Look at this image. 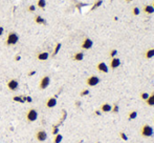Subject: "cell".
Here are the masks:
<instances>
[{"mask_svg": "<svg viewBox=\"0 0 154 143\" xmlns=\"http://www.w3.org/2000/svg\"><path fill=\"white\" fill-rule=\"evenodd\" d=\"M93 45V41L90 38H85L82 42V49L83 50H90Z\"/></svg>", "mask_w": 154, "mask_h": 143, "instance_id": "obj_8", "label": "cell"}, {"mask_svg": "<svg viewBox=\"0 0 154 143\" xmlns=\"http://www.w3.org/2000/svg\"><path fill=\"white\" fill-rule=\"evenodd\" d=\"M25 97H19V96H15L13 97V100L16 101V102H20V103H24L25 100H24Z\"/></svg>", "mask_w": 154, "mask_h": 143, "instance_id": "obj_22", "label": "cell"}, {"mask_svg": "<svg viewBox=\"0 0 154 143\" xmlns=\"http://www.w3.org/2000/svg\"><path fill=\"white\" fill-rule=\"evenodd\" d=\"M109 55H110V57H111V58H114L117 55V51L116 50H111V51H110V54Z\"/></svg>", "mask_w": 154, "mask_h": 143, "instance_id": "obj_29", "label": "cell"}, {"mask_svg": "<svg viewBox=\"0 0 154 143\" xmlns=\"http://www.w3.org/2000/svg\"><path fill=\"white\" fill-rule=\"evenodd\" d=\"M20 59H21V57H20V56H18V55L15 57V60H16V61H19V60H20Z\"/></svg>", "mask_w": 154, "mask_h": 143, "instance_id": "obj_37", "label": "cell"}, {"mask_svg": "<svg viewBox=\"0 0 154 143\" xmlns=\"http://www.w3.org/2000/svg\"><path fill=\"white\" fill-rule=\"evenodd\" d=\"M146 103H147L149 106H154V92L152 95H150L149 98L146 100Z\"/></svg>", "mask_w": 154, "mask_h": 143, "instance_id": "obj_17", "label": "cell"}, {"mask_svg": "<svg viewBox=\"0 0 154 143\" xmlns=\"http://www.w3.org/2000/svg\"><path fill=\"white\" fill-rule=\"evenodd\" d=\"M83 58H84V54L82 52H79V53H76L73 55V60L74 61H82Z\"/></svg>", "mask_w": 154, "mask_h": 143, "instance_id": "obj_15", "label": "cell"}, {"mask_svg": "<svg viewBox=\"0 0 154 143\" xmlns=\"http://www.w3.org/2000/svg\"><path fill=\"white\" fill-rule=\"evenodd\" d=\"M153 128H152V126H150L148 124H146L143 126V128H141L140 130V134L143 135L144 137H151L153 136Z\"/></svg>", "mask_w": 154, "mask_h": 143, "instance_id": "obj_3", "label": "cell"}, {"mask_svg": "<svg viewBox=\"0 0 154 143\" xmlns=\"http://www.w3.org/2000/svg\"><path fill=\"white\" fill-rule=\"evenodd\" d=\"M19 41V36L17 33H15V32H11L9 33L6 37V40H5V44L6 45H15L16 43Z\"/></svg>", "mask_w": 154, "mask_h": 143, "instance_id": "obj_1", "label": "cell"}, {"mask_svg": "<svg viewBox=\"0 0 154 143\" xmlns=\"http://www.w3.org/2000/svg\"><path fill=\"white\" fill-rule=\"evenodd\" d=\"M57 105V98L56 97H50L47 99L46 101V107L47 108H53Z\"/></svg>", "mask_w": 154, "mask_h": 143, "instance_id": "obj_9", "label": "cell"}, {"mask_svg": "<svg viewBox=\"0 0 154 143\" xmlns=\"http://www.w3.org/2000/svg\"><path fill=\"white\" fill-rule=\"evenodd\" d=\"M97 70L98 72H102V73H108V66L105 62H100L97 65Z\"/></svg>", "mask_w": 154, "mask_h": 143, "instance_id": "obj_11", "label": "cell"}, {"mask_svg": "<svg viewBox=\"0 0 154 143\" xmlns=\"http://www.w3.org/2000/svg\"><path fill=\"white\" fill-rule=\"evenodd\" d=\"M120 137L123 139L124 141H128V136L126 135V133H124V132H121L120 133Z\"/></svg>", "mask_w": 154, "mask_h": 143, "instance_id": "obj_25", "label": "cell"}, {"mask_svg": "<svg viewBox=\"0 0 154 143\" xmlns=\"http://www.w3.org/2000/svg\"><path fill=\"white\" fill-rule=\"evenodd\" d=\"M121 65V60L118 58L116 57H114V58H111V61H110V67L111 69H117L118 66Z\"/></svg>", "mask_w": 154, "mask_h": 143, "instance_id": "obj_10", "label": "cell"}, {"mask_svg": "<svg viewBox=\"0 0 154 143\" xmlns=\"http://www.w3.org/2000/svg\"><path fill=\"white\" fill-rule=\"evenodd\" d=\"M94 114H96L97 115V116H101V110H96V112H94Z\"/></svg>", "mask_w": 154, "mask_h": 143, "instance_id": "obj_36", "label": "cell"}, {"mask_svg": "<svg viewBox=\"0 0 154 143\" xmlns=\"http://www.w3.org/2000/svg\"><path fill=\"white\" fill-rule=\"evenodd\" d=\"M48 57H49V54L47 52H42V53H39L37 55V59L40 61H45L48 59Z\"/></svg>", "mask_w": 154, "mask_h": 143, "instance_id": "obj_12", "label": "cell"}, {"mask_svg": "<svg viewBox=\"0 0 154 143\" xmlns=\"http://www.w3.org/2000/svg\"><path fill=\"white\" fill-rule=\"evenodd\" d=\"M132 12H133V15H134V16H139V15H140V9H139V7H136V6L134 7Z\"/></svg>", "mask_w": 154, "mask_h": 143, "instance_id": "obj_28", "label": "cell"}, {"mask_svg": "<svg viewBox=\"0 0 154 143\" xmlns=\"http://www.w3.org/2000/svg\"><path fill=\"white\" fill-rule=\"evenodd\" d=\"M149 96H150V95H149L148 93H141V94H140V98L143 99V100H145V101L149 98Z\"/></svg>", "mask_w": 154, "mask_h": 143, "instance_id": "obj_27", "label": "cell"}, {"mask_svg": "<svg viewBox=\"0 0 154 143\" xmlns=\"http://www.w3.org/2000/svg\"><path fill=\"white\" fill-rule=\"evenodd\" d=\"M126 1H128V2H129V1H132V0H126Z\"/></svg>", "mask_w": 154, "mask_h": 143, "instance_id": "obj_39", "label": "cell"}, {"mask_svg": "<svg viewBox=\"0 0 154 143\" xmlns=\"http://www.w3.org/2000/svg\"><path fill=\"white\" fill-rule=\"evenodd\" d=\"M27 10H28V12H35V10H36V6H35V4H30L28 7H27Z\"/></svg>", "mask_w": 154, "mask_h": 143, "instance_id": "obj_32", "label": "cell"}, {"mask_svg": "<svg viewBox=\"0 0 154 143\" xmlns=\"http://www.w3.org/2000/svg\"><path fill=\"white\" fill-rule=\"evenodd\" d=\"M18 87H19V83L16 79H11V80L7 81V89H9L10 90H12V92L17 90Z\"/></svg>", "mask_w": 154, "mask_h": 143, "instance_id": "obj_6", "label": "cell"}, {"mask_svg": "<svg viewBox=\"0 0 154 143\" xmlns=\"http://www.w3.org/2000/svg\"><path fill=\"white\" fill-rule=\"evenodd\" d=\"M35 74H36V71H30L29 73H28V76H29V77H31V76H34Z\"/></svg>", "mask_w": 154, "mask_h": 143, "instance_id": "obj_34", "label": "cell"}, {"mask_svg": "<svg viewBox=\"0 0 154 143\" xmlns=\"http://www.w3.org/2000/svg\"><path fill=\"white\" fill-rule=\"evenodd\" d=\"M38 118V112L35 108H29L26 113V121L27 122H34Z\"/></svg>", "mask_w": 154, "mask_h": 143, "instance_id": "obj_2", "label": "cell"}, {"mask_svg": "<svg viewBox=\"0 0 154 143\" xmlns=\"http://www.w3.org/2000/svg\"><path fill=\"white\" fill-rule=\"evenodd\" d=\"M62 139H63V136L60 134H57L56 136H55V139H54V142L55 143H60L62 141Z\"/></svg>", "mask_w": 154, "mask_h": 143, "instance_id": "obj_23", "label": "cell"}, {"mask_svg": "<svg viewBox=\"0 0 154 143\" xmlns=\"http://www.w3.org/2000/svg\"><path fill=\"white\" fill-rule=\"evenodd\" d=\"M61 46H62V44H61V43H57V44H56V46H55V50H54L53 56H56V55L59 53V51H60Z\"/></svg>", "mask_w": 154, "mask_h": 143, "instance_id": "obj_21", "label": "cell"}, {"mask_svg": "<svg viewBox=\"0 0 154 143\" xmlns=\"http://www.w3.org/2000/svg\"><path fill=\"white\" fill-rule=\"evenodd\" d=\"M111 109H112V106L108 104V103H104V104H102V106H101V110L103 113H109V112H111Z\"/></svg>", "mask_w": 154, "mask_h": 143, "instance_id": "obj_13", "label": "cell"}, {"mask_svg": "<svg viewBox=\"0 0 154 143\" xmlns=\"http://www.w3.org/2000/svg\"><path fill=\"white\" fill-rule=\"evenodd\" d=\"M24 100H25V102H28V103H30L31 101H33V99H31V97H29V96H26V97L24 98Z\"/></svg>", "mask_w": 154, "mask_h": 143, "instance_id": "obj_33", "label": "cell"}, {"mask_svg": "<svg viewBox=\"0 0 154 143\" xmlns=\"http://www.w3.org/2000/svg\"><path fill=\"white\" fill-rule=\"evenodd\" d=\"M137 117V112H135V110H133V112H131L129 114V117H128V119L129 120H134Z\"/></svg>", "mask_w": 154, "mask_h": 143, "instance_id": "obj_24", "label": "cell"}, {"mask_svg": "<svg viewBox=\"0 0 154 143\" xmlns=\"http://www.w3.org/2000/svg\"><path fill=\"white\" fill-rule=\"evenodd\" d=\"M49 83H50V78L48 76H44V77H42L41 78V80H40V83H39V89H45L48 87L49 85Z\"/></svg>", "mask_w": 154, "mask_h": 143, "instance_id": "obj_4", "label": "cell"}, {"mask_svg": "<svg viewBox=\"0 0 154 143\" xmlns=\"http://www.w3.org/2000/svg\"><path fill=\"white\" fill-rule=\"evenodd\" d=\"M3 32H4V30H3V26H0V37H1V36H2Z\"/></svg>", "mask_w": 154, "mask_h": 143, "instance_id": "obj_35", "label": "cell"}, {"mask_svg": "<svg viewBox=\"0 0 154 143\" xmlns=\"http://www.w3.org/2000/svg\"><path fill=\"white\" fill-rule=\"evenodd\" d=\"M152 6H153V7H154V2H153V5H152Z\"/></svg>", "mask_w": 154, "mask_h": 143, "instance_id": "obj_40", "label": "cell"}, {"mask_svg": "<svg viewBox=\"0 0 154 143\" xmlns=\"http://www.w3.org/2000/svg\"><path fill=\"white\" fill-rule=\"evenodd\" d=\"M86 83H87V85H89V86H96L100 83V78L98 76H90L87 80H86Z\"/></svg>", "mask_w": 154, "mask_h": 143, "instance_id": "obj_7", "label": "cell"}, {"mask_svg": "<svg viewBox=\"0 0 154 143\" xmlns=\"http://www.w3.org/2000/svg\"><path fill=\"white\" fill-rule=\"evenodd\" d=\"M37 6L40 7V9H45L46 1H45V0H38V1H37Z\"/></svg>", "mask_w": 154, "mask_h": 143, "instance_id": "obj_19", "label": "cell"}, {"mask_svg": "<svg viewBox=\"0 0 154 143\" xmlns=\"http://www.w3.org/2000/svg\"><path fill=\"white\" fill-rule=\"evenodd\" d=\"M34 20H35V23H37V24H46L45 19L42 18L41 16H39V15H37L36 17H35Z\"/></svg>", "mask_w": 154, "mask_h": 143, "instance_id": "obj_14", "label": "cell"}, {"mask_svg": "<svg viewBox=\"0 0 154 143\" xmlns=\"http://www.w3.org/2000/svg\"><path fill=\"white\" fill-rule=\"evenodd\" d=\"M35 138L37 139V141L39 142H43V141H45L46 139H47V133L45 132V130H38V132L35 134Z\"/></svg>", "mask_w": 154, "mask_h": 143, "instance_id": "obj_5", "label": "cell"}, {"mask_svg": "<svg viewBox=\"0 0 154 143\" xmlns=\"http://www.w3.org/2000/svg\"><path fill=\"white\" fill-rule=\"evenodd\" d=\"M145 57L147 58V59H151V58H153V57H154V49H150V50H148L147 52H146Z\"/></svg>", "mask_w": 154, "mask_h": 143, "instance_id": "obj_18", "label": "cell"}, {"mask_svg": "<svg viewBox=\"0 0 154 143\" xmlns=\"http://www.w3.org/2000/svg\"><path fill=\"white\" fill-rule=\"evenodd\" d=\"M144 12L146 14H148V15H151V14H153L154 13V7L152 6V5H145V7H144Z\"/></svg>", "mask_w": 154, "mask_h": 143, "instance_id": "obj_16", "label": "cell"}, {"mask_svg": "<svg viewBox=\"0 0 154 143\" xmlns=\"http://www.w3.org/2000/svg\"><path fill=\"white\" fill-rule=\"evenodd\" d=\"M53 134L56 136L57 134H59V127H58V125H55L54 126V128H53Z\"/></svg>", "mask_w": 154, "mask_h": 143, "instance_id": "obj_31", "label": "cell"}, {"mask_svg": "<svg viewBox=\"0 0 154 143\" xmlns=\"http://www.w3.org/2000/svg\"><path fill=\"white\" fill-rule=\"evenodd\" d=\"M102 3H103V0H98V1H96V3H94L91 7V11H94V10H97L98 7H100L102 5Z\"/></svg>", "mask_w": 154, "mask_h": 143, "instance_id": "obj_20", "label": "cell"}, {"mask_svg": "<svg viewBox=\"0 0 154 143\" xmlns=\"http://www.w3.org/2000/svg\"><path fill=\"white\" fill-rule=\"evenodd\" d=\"M76 105H77V106H80V105H81V102H80V101H77V102H76Z\"/></svg>", "mask_w": 154, "mask_h": 143, "instance_id": "obj_38", "label": "cell"}, {"mask_svg": "<svg viewBox=\"0 0 154 143\" xmlns=\"http://www.w3.org/2000/svg\"><path fill=\"white\" fill-rule=\"evenodd\" d=\"M89 94V89H84V90H82L81 92V97H84V96H87V95Z\"/></svg>", "mask_w": 154, "mask_h": 143, "instance_id": "obj_30", "label": "cell"}, {"mask_svg": "<svg viewBox=\"0 0 154 143\" xmlns=\"http://www.w3.org/2000/svg\"><path fill=\"white\" fill-rule=\"evenodd\" d=\"M118 110H120V107H118V105H117V104H114V105L112 106L111 112H113L114 114H117V113H118Z\"/></svg>", "mask_w": 154, "mask_h": 143, "instance_id": "obj_26", "label": "cell"}]
</instances>
